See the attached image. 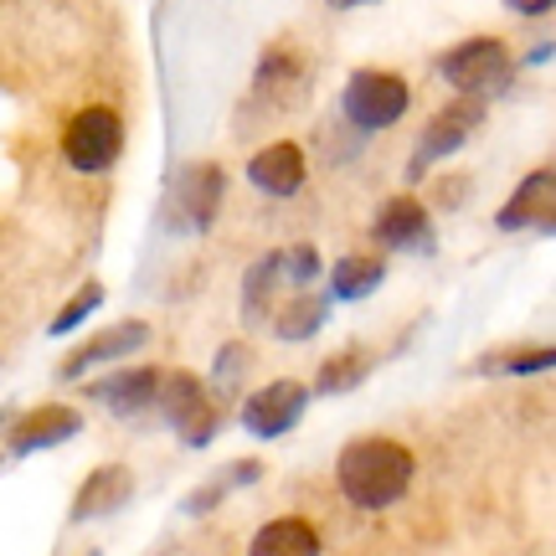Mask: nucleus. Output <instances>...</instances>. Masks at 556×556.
I'll return each instance as SVG.
<instances>
[{
    "label": "nucleus",
    "instance_id": "6ab92c4d",
    "mask_svg": "<svg viewBox=\"0 0 556 556\" xmlns=\"http://www.w3.org/2000/svg\"><path fill=\"white\" fill-rule=\"evenodd\" d=\"M366 377H371V351L345 345V351H336V356L319 361L315 392H319V397H345V392H356Z\"/></svg>",
    "mask_w": 556,
    "mask_h": 556
},
{
    "label": "nucleus",
    "instance_id": "7ed1b4c3",
    "mask_svg": "<svg viewBox=\"0 0 556 556\" xmlns=\"http://www.w3.org/2000/svg\"><path fill=\"white\" fill-rule=\"evenodd\" d=\"M413 109V88L397 73H381V67H361L345 78L340 88V119L351 124L356 135H381L392 124L407 119Z\"/></svg>",
    "mask_w": 556,
    "mask_h": 556
},
{
    "label": "nucleus",
    "instance_id": "ddd939ff",
    "mask_svg": "<svg viewBox=\"0 0 556 556\" xmlns=\"http://www.w3.org/2000/svg\"><path fill=\"white\" fill-rule=\"evenodd\" d=\"M155 392H160V366H119V371H109V377L88 381V397L119 417L150 413V407H155Z\"/></svg>",
    "mask_w": 556,
    "mask_h": 556
},
{
    "label": "nucleus",
    "instance_id": "f8f14e48",
    "mask_svg": "<svg viewBox=\"0 0 556 556\" xmlns=\"http://www.w3.org/2000/svg\"><path fill=\"white\" fill-rule=\"evenodd\" d=\"M144 345H150V325H144V319H119V325L99 330L93 340H83L78 351H73V356L58 366V377H62V381H78L88 366H109V361L144 351Z\"/></svg>",
    "mask_w": 556,
    "mask_h": 556
},
{
    "label": "nucleus",
    "instance_id": "9d476101",
    "mask_svg": "<svg viewBox=\"0 0 556 556\" xmlns=\"http://www.w3.org/2000/svg\"><path fill=\"white\" fill-rule=\"evenodd\" d=\"M495 227L500 232H541V238H552V227H556V170L552 165H541V170H531V176L520 180L516 191H510V201L500 206Z\"/></svg>",
    "mask_w": 556,
    "mask_h": 556
},
{
    "label": "nucleus",
    "instance_id": "9b49d317",
    "mask_svg": "<svg viewBox=\"0 0 556 556\" xmlns=\"http://www.w3.org/2000/svg\"><path fill=\"white\" fill-rule=\"evenodd\" d=\"M83 433V413L78 407H67V402H41V407H31V413H21L16 422H11V433H5V443H11V454L26 458V454H47V448H62L67 438Z\"/></svg>",
    "mask_w": 556,
    "mask_h": 556
},
{
    "label": "nucleus",
    "instance_id": "1a4fd4ad",
    "mask_svg": "<svg viewBox=\"0 0 556 556\" xmlns=\"http://www.w3.org/2000/svg\"><path fill=\"white\" fill-rule=\"evenodd\" d=\"M371 232H377L381 248H392V253H413V258H428L438 248L433 238V217H428V206L417 197H392L377 206V222H371Z\"/></svg>",
    "mask_w": 556,
    "mask_h": 556
},
{
    "label": "nucleus",
    "instance_id": "423d86ee",
    "mask_svg": "<svg viewBox=\"0 0 556 556\" xmlns=\"http://www.w3.org/2000/svg\"><path fill=\"white\" fill-rule=\"evenodd\" d=\"M222 191H227V176L212 160H197L186 165L176 180H170V197H165V227L176 238H191V232H206L222 212Z\"/></svg>",
    "mask_w": 556,
    "mask_h": 556
},
{
    "label": "nucleus",
    "instance_id": "39448f33",
    "mask_svg": "<svg viewBox=\"0 0 556 556\" xmlns=\"http://www.w3.org/2000/svg\"><path fill=\"white\" fill-rule=\"evenodd\" d=\"M124 155V119L109 103H88L78 109L67 129H62V160L78 170V176H103L114 170Z\"/></svg>",
    "mask_w": 556,
    "mask_h": 556
},
{
    "label": "nucleus",
    "instance_id": "6e6552de",
    "mask_svg": "<svg viewBox=\"0 0 556 556\" xmlns=\"http://www.w3.org/2000/svg\"><path fill=\"white\" fill-rule=\"evenodd\" d=\"M304 407H309V387L294 377H283V381L258 387L253 397H242L238 422H242V433H253V438H283L299 428Z\"/></svg>",
    "mask_w": 556,
    "mask_h": 556
},
{
    "label": "nucleus",
    "instance_id": "dca6fc26",
    "mask_svg": "<svg viewBox=\"0 0 556 556\" xmlns=\"http://www.w3.org/2000/svg\"><path fill=\"white\" fill-rule=\"evenodd\" d=\"M248 556H319V531L304 516H278L258 526V536L248 541Z\"/></svg>",
    "mask_w": 556,
    "mask_h": 556
},
{
    "label": "nucleus",
    "instance_id": "b1692460",
    "mask_svg": "<svg viewBox=\"0 0 556 556\" xmlns=\"http://www.w3.org/2000/svg\"><path fill=\"white\" fill-rule=\"evenodd\" d=\"M278 268H283V278L294 283V289H309L325 268H319V253L309 248V242H294V248H283L278 253Z\"/></svg>",
    "mask_w": 556,
    "mask_h": 556
},
{
    "label": "nucleus",
    "instance_id": "20e7f679",
    "mask_svg": "<svg viewBox=\"0 0 556 556\" xmlns=\"http://www.w3.org/2000/svg\"><path fill=\"white\" fill-rule=\"evenodd\" d=\"M155 413L165 428H176V438L186 448H206L222 428L217 397L206 392V381H201L197 371H160Z\"/></svg>",
    "mask_w": 556,
    "mask_h": 556
},
{
    "label": "nucleus",
    "instance_id": "a878e982",
    "mask_svg": "<svg viewBox=\"0 0 556 556\" xmlns=\"http://www.w3.org/2000/svg\"><path fill=\"white\" fill-rule=\"evenodd\" d=\"M464 191H469V180H464V176L443 180V186H438V206H458V201H464Z\"/></svg>",
    "mask_w": 556,
    "mask_h": 556
},
{
    "label": "nucleus",
    "instance_id": "412c9836",
    "mask_svg": "<svg viewBox=\"0 0 556 556\" xmlns=\"http://www.w3.org/2000/svg\"><path fill=\"white\" fill-rule=\"evenodd\" d=\"M283 283V268H278V253H263L248 274H242V319L248 325H263L274 315V289Z\"/></svg>",
    "mask_w": 556,
    "mask_h": 556
},
{
    "label": "nucleus",
    "instance_id": "f257e3e1",
    "mask_svg": "<svg viewBox=\"0 0 556 556\" xmlns=\"http://www.w3.org/2000/svg\"><path fill=\"white\" fill-rule=\"evenodd\" d=\"M417 475V458L397 438H351L336 458V484L356 510H392L407 500Z\"/></svg>",
    "mask_w": 556,
    "mask_h": 556
},
{
    "label": "nucleus",
    "instance_id": "0eeeda50",
    "mask_svg": "<svg viewBox=\"0 0 556 556\" xmlns=\"http://www.w3.org/2000/svg\"><path fill=\"white\" fill-rule=\"evenodd\" d=\"M479 124H484V103H475V99H454L448 109H438L433 119L422 124V135H417V150L407 160V180H422L438 160L464 150V139L475 135Z\"/></svg>",
    "mask_w": 556,
    "mask_h": 556
},
{
    "label": "nucleus",
    "instance_id": "cd10ccee",
    "mask_svg": "<svg viewBox=\"0 0 556 556\" xmlns=\"http://www.w3.org/2000/svg\"><path fill=\"white\" fill-rule=\"evenodd\" d=\"M531 62H552V41H541L536 52H526V67H531Z\"/></svg>",
    "mask_w": 556,
    "mask_h": 556
},
{
    "label": "nucleus",
    "instance_id": "bb28decb",
    "mask_svg": "<svg viewBox=\"0 0 556 556\" xmlns=\"http://www.w3.org/2000/svg\"><path fill=\"white\" fill-rule=\"evenodd\" d=\"M516 16H552V5L556 0H505Z\"/></svg>",
    "mask_w": 556,
    "mask_h": 556
},
{
    "label": "nucleus",
    "instance_id": "5701e85b",
    "mask_svg": "<svg viewBox=\"0 0 556 556\" xmlns=\"http://www.w3.org/2000/svg\"><path fill=\"white\" fill-rule=\"evenodd\" d=\"M99 304H103V283H83L78 294H73V299H67V304L58 309V319H52L47 330H52V336H73V330H78V325L93 315Z\"/></svg>",
    "mask_w": 556,
    "mask_h": 556
},
{
    "label": "nucleus",
    "instance_id": "c85d7f7f",
    "mask_svg": "<svg viewBox=\"0 0 556 556\" xmlns=\"http://www.w3.org/2000/svg\"><path fill=\"white\" fill-rule=\"evenodd\" d=\"M330 11H356V5H377V0H325Z\"/></svg>",
    "mask_w": 556,
    "mask_h": 556
},
{
    "label": "nucleus",
    "instance_id": "f3484780",
    "mask_svg": "<svg viewBox=\"0 0 556 556\" xmlns=\"http://www.w3.org/2000/svg\"><path fill=\"white\" fill-rule=\"evenodd\" d=\"M325 319H330V299L325 294H294L283 299V304H274V336L283 340V345H304V340H315L319 330H325Z\"/></svg>",
    "mask_w": 556,
    "mask_h": 556
},
{
    "label": "nucleus",
    "instance_id": "4468645a",
    "mask_svg": "<svg viewBox=\"0 0 556 556\" xmlns=\"http://www.w3.org/2000/svg\"><path fill=\"white\" fill-rule=\"evenodd\" d=\"M304 176H309V165H304V150L289 144V139H274V144H263L258 155L248 160V180H253V191L274 201H289L304 191Z\"/></svg>",
    "mask_w": 556,
    "mask_h": 556
},
{
    "label": "nucleus",
    "instance_id": "2eb2a0df",
    "mask_svg": "<svg viewBox=\"0 0 556 556\" xmlns=\"http://www.w3.org/2000/svg\"><path fill=\"white\" fill-rule=\"evenodd\" d=\"M129 500H135V475L124 464H103V469H93V475L83 479V490L73 495V520L88 526V520L119 516Z\"/></svg>",
    "mask_w": 556,
    "mask_h": 556
},
{
    "label": "nucleus",
    "instance_id": "393cba45",
    "mask_svg": "<svg viewBox=\"0 0 556 556\" xmlns=\"http://www.w3.org/2000/svg\"><path fill=\"white\" fill-rule=\"evenodd\" d=\"M253 371V351L242 345V340H232V345H222L217 366H212V377H217V387H238L242 377Z\"/></svg>",
    "mask_w": 556,
    "mask_h": 556
},
{
    "label": "nucleus",
    "instance_id": "aec40b11",
    "mask_svg": "<svg viewBox=\"0 0 556 556\" xmlns=\"http://www.w3.org/2000/svg\"><path fill=\"white\" fill-rule=\"evenodd\" d=\"M253 479H263V464L258 458H238V464H222L217 475H212V484H201L197 495H186V516H206V510H217L222 500L232 495V490H242V484H253Z\"/></svg>",
    "mask_w": 556,
    "mask_h": 556
},
{
    "label": "nucleus",
    "instance_id": "f03ea898",
    "mask_svg": "<svg viewBox=\"0 0 556 556\" xmlns=\"http://www.w3.org/2000/svg\"><path fill=\"white\" fill-rule=\"evenodd\" d=\"M438 73H443V83L454 88L458 99L490 103L516 83V58H510V47L500 37H469L438 58Z\"/></svg>",
    "mask_w": 556,
    "mask_h": 556
},
{
    "label": "nucleus",
    "instance_id": "a211bd4d",
    "mask_svg": "<svg viewBox=\"0 0 556 556\" xmlns=\"http://www.w3.org/2000/svg\"><path fill=\"white\" fill-rule=\"evenodd\" d=\"M381 283H387V263L366 258V253H345V258L330 268V299H345V304L371 299Z\"/></svg>",
    "mask_w": 556,
    "mask_h": 556
},
{
    "label": "nucleus",
    "instance_id": "4be33fe9",
    "mask_svg": "<svg viewBox=\"0 0 556 556\" xmlns=\"http://www.w3.org/2000/svg\"><path fill=\"white\" fill-rule=\"evenodd\" d=\"M552 345H510V351H490L484 361H475L479 377H536V371H552Z\"/></svg>",
    "mask_w": 556,
    "mask_h": 556
},
{
    "label": "nucleus",
    "instance_id": "c756f323",
    "mask_svg": "<svg viewBox=\"0 0 556 556\" xmlns=\"http://www.w3.org/2000/svg\"><path fill=\"white\" fill-rule=\"evenodd\" d=\"M88 556H99V552H88Z\"/></svg>",
    "mask_w": 556,
    "mask_h": 556
}]
</instances>
